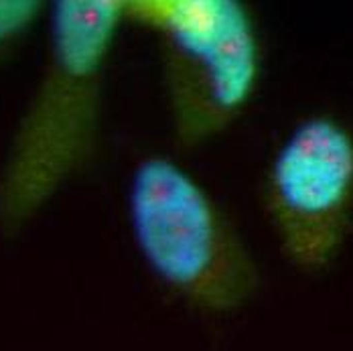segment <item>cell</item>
Segmentation results:
<instances>
[{"label":"cell","instance_id":"7a4b0ae2","mask_svg":"<svg viewBox=\"0 0 353 351\" xmlns=\"http://www.w3.org/2000/svg\"><path fill=\"white\" fill-rule=\"evenodd\" d=\"M128 215L142 260L189 307L223 315L256 294L260 268L210 191L169 157L134 167Z\"/></svg>","mask_w":353,"mask_h":351},{"label":"cell","instance_id":"277c9868","mask_svg":"<svg viewBox=\"0 0 353 351\" xmlns=\"http://www.w3.org/2000/svg\"><path fill=\"white\" fill-rule=\"evenodd\" d=\"M262 205L284 260L303 274L333 266L353 230V132L337 118L301 120L276 150Z\"/></svg>","mask_w":353,"mask_h":351},{"label":"cell","instance_id":"6da1fadb","mask_svg":"<svg viewBox=\"0 0 353 351\" xmlns=\"http://www.w3.org/2000/svg\"><path fill=\"white\" fill-rule=\"evenodd\" d=\"M33 98L0 169V234L12 238L94 157L112 45L126 0H59Z\"/></svg>","mask_w":353,"mask_h":351},{"label":"cell","instance_id":"3957f363","mask_svg":"<svg viewBox=\"0 0 353 351\" xmlns=\"http://www.w3.org/2000/svg\"><path fill=\"white\" fill-rule=\"evenodd\" d=\"M126 19L157 37L171 132L193 150L225 132L258 88L262 53L238 0H126Z\"/></svg>","mask_w":353,"mask_h":351},{"label":"cell","instance_id":"5b68a950","mask_svg":"<svg viewBox=\"0 0 353 351\" xmlns=\"http://www.w3.org/2000/svg\"><path fill=\"white\" fill-rule=\"evenodd\" d=\"M39 0H0V43L25 31L43 10Z\"/></svg>","mask_w":353,"mask_h":351}]
</instances>
